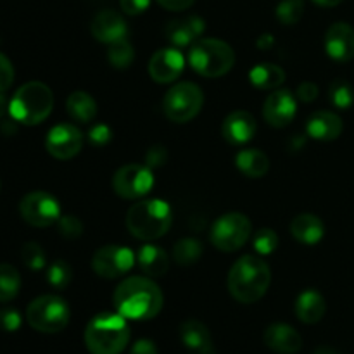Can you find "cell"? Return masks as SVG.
<instances>
[{
  "mask_svg": "<svg viewBox=\"0 0 354 354\" xmlns=\"http://www.w3.org/2000/svg\"><path fill=\"white\" fill-rule=\"evenodd\" d=\"M165 297L161 289L144 277H130L118 286L114 306L118 313L130 320H151L162 310Z\"/></svg>",
  "mask_w": 354,
  "mask_h": 354,
  "instance_id": "obj_1",
  "label": "cell"
},
{
  "mask_svg": "<svg viewBox=\"0 0 354 354\" xmlns=\"http://www.w3.org/2000/svg\"><path fill=\"white\" fill-rule=\"evenodd\" d=\"M272 282L270 266L256 256L237 259L228 275V290L239 303L251 304L261 299Z\"/></svg>",
  "mask_w": 354,
  "mask_h": 354,
  "instance_id": "obj_2",
  "label": "cell"
},
{
  "mask_svg": "<svg viewBox=\"0 0 354 354\" xmlns=\"http://www.w3.org/2000/svg\"><path fill=\"white\" fill-rule=\"evenodd\" d=\"M130 342V327L123 315L100 313L90 320L85 344L90 354H120Z\"/></svg>",
  "mask_w": 354,
  "mask_h": 354,
  "instance_id": "obj_3",
  "label": "cell"
},
{
  "mask_svg": "<svg viewBox=\"0 0 354 354\" xmlns=\"http://www.w3.org/2000/svg\"><path fill=\"white\" fill-rule=\"evenodd\" d=\"M173 213L168 203L159 199L140 201L130 207L127 214V227L133 237L140 241H156L169 230Z\"/></svg>",
  "mask_w": 354,
  "mask_h": 354,
  "instance_id": "obj_4",
  "label": "cell"
},
{
  "mask_svg": "<svg viewBox=\"0 0 354 354\" xmlns=\"http://www.w3.org/2000/svg\"><path fill=\"white\" fill-rule=\"evenodd\" d=\"M54 107V95L52 90L41 82L24 83L9 102V113L17 123L33 124L41 123L48 118Z\"/></svg>",
  "mask_w": 354,
  "mask_h": 354,
  "instance_id": "obj_5",
  "label": "cell"
},
{
  "mask_svg": "<svg viewBox=\"0 0 354 354\" xmlns=\"http://www.w3.org/2000/svg\"><path fill=\"white\" fill-rule=\"evenodd\" d=\"M189 62L194 71L206 78L223 76L234 68L235 54L232 47L216 38H199L192 44L189 52Z\"/></svg>",
  "mask_w": 354,
  "mask_h": 354,
  "instance_id": "obj_6",
  "label": "cell"
},
{
  "mask_svg": "<svg viewBox=\"0 0 354 354\" xmlns=\"http://www.w3.org/2000/svg\"><path fill=\"white\" fill-rule=\"evenodd\" d=\"M26 320L35 330L55 334L68 327L69 306L57 296H40L28 306Z\"/></svg>",
  "mask_w": 354,
  "mask_h": 354,
  "instance_id": "obj_7",
  "label": "cell"
},
{
  "mask_svg": "<svg viewBox=\"0 0 354 354\" xmlns=\"http://www.w3.org/2000/svg\"><path fill=\"white\" fill-rule=\"evenodd\" d=\"M203 104V90L196 83L182 82L168 90L162 100V109L173 123H187L201 113Z\"/></svg>",
  "mask_w": 354,
  "mask_h": 354,
  "instance_id": "obj_8",
  "label": "cell"
},
{
  "mask_svg": "<svg viewBox=\"0 0 354 354\" xmlns=\"http://www.w3.org/2000/svg\"><path fill=\"white\" fill-rule=\"evenodd\" d=\"M251 221L241 213L223 214L214 221L211 228V242L216 249L223 252L239 251L251 237Z\"/></svg>",
  "mask_w": 354,
  "mask_h": 354,
  "instance_id": "obj_9",
  "label": "cell"
},
{
  "mask_svg": "<svg viewBox=\"0 0 354 354\" xmlns=\"http://www.w3.org/2000/svg\"><path fill=\"white\" fill-rule=\"evenodd\" d=\"M19 213L31 227L45 228L57 223L61 218V206L54 196L37 190L23 197L19 204Z\"/></svg>",
  "mask_w": 354,
  "mask_h": 354,
  "instance_id": "obj_10",
  "label": "cell"
},
{
  "mask_svg": "<svg viewBox=\"0 0 354 354\" xmlns=\"http://www.w3.org/2000/svg\"><path fill=\"white\" fill-rule=\"evenodd\" d=\"M154 185V176L149 166L131 165L121 166L113 178L114 192L123 199H138L144 197Z\"/></svg>",
  "mask_w": 354,
  "mask_h": 354,
  "instance_id": "obj_11",
  "label": "cell"
},
{
  "mask_svg": "<svg viewBox=\"0 0 354 354\" xmlns=\"http://www.w3.org/2000/svg\"><path fill=\"white\" fill-rule=\"evenodd\" d=\"M135 265V254L123 245L109 244L93 254L92 268L102 279H118L130 272Z\"/></svg>",
  "mask_w": 354,
  "mask_h": 354,
  "instance_id": "obj_12",
  "label": "cell"
},
{
  "mask_svg": "<svg viewBox=\"0 0 354 354\" xmlns=\"http://www.w3.org/2000/svg\"><path fill=\"white\" fill-rule=\"evenodd\" d=\"M83 137L82 131L73 124H57L52 128L45 140V147H47L48 154L55 159H71L82 151Z\"/></svg>",
  "mask_w": 354,
  "mask_h": 354,
  "instance_id": "obj_13",
  "label": "cell"
},
{
  "mask_svg": "<svg viewBox=\"0 0 354 354\" xmlns=\"http://www.w3.org/2000/svg\"><path fill=\"white\" fill-rule=\"evenodd\" d=\"M185 59L176 48H161L149 61V75L156 83H171L183 73Z\"/></svg>",
  "mask_w": 354,
  "mask_h": 354,
  "instance_id": "obj_14",
  "label": "cell"
},
{
  "mask_svg": "<svg viewBox=\"0 0 354 354\" xmlns=\"http://www.w3.org/2000/svg\"><path fill=\"white\" fill-rule=\"evenodd\" d=\"M297 111L294 93L289 90H277L266 99L263 107V116L270 127L283 128L294 120Z\"/></svg>",
  "mask_w": 354,
  "mask_h": 354,
  "instance_id": "obj_15",
  "label": "cell"
},
{
  "mask_svg": "<svg viewBox=\"0 0 354 354\" xmlns=\"http://www.w3.org/2000/svg\"><path fill=\"white\" fill-rule=\"evenodd\" d=\"M92 35L95 40L102 44L113 45L121 40H127L128 26L120 12L113 9H104L93 17L92 21Z\"/></svg>",
  "mask_w": 354,
  "mask_h": 354,
  "instance_id": "obj_16",
  "label": "cell"
},
{
  "mask_svg": "<svg viewBox=\"0 0 354 354\" xmlns=\"http://www.w3.org/2000/svg\"><path fill=\"white\" fill-rule=\"evenodd\" d=\"M325 50L334 61H351L354 57V28L351 24H332L327 33H325Z\"/></svg>",
  "mask_w": 354,
  "mask_h": 354,
  "instance_id": "obj_17",
  "label": "cell"
},
{
  "mask_svg": "<svg viewBox=\"0 0 354 354\" xmlns=\"http://www.w3.org/2000/svg\"><path fill=\"white\" fill-rule=\"evenodd\" d=\"M223 138L232 145H244L254 137L256 120L248 111H234L228 114L221 127Z\"/></svg>",
  "mask_w": 354,
  "mask_h": 354,
  "instance_id": "obj_18",
  "label": "cell"
},
{
  "mask_svg": "<svg viewBox=\"0 0 354 354\" xmlns=\"http://www.w3.org/2000/svg\"><path fill=\"white\" fill-rule=\"evenodd\" d=\"M265 344L279 354H296L303 348V337L294 327L286 324H273L265 330Z\"/></svg>",
  "mask_w": 354,
  "mask_h": 354,
  "instance_id": "obj_19",
  "label": "cell"
},
{
  "mask_svg": "<svg viewBox=\"0 0 354 354\" xmlns=\"http://www.w3.org/2000/svg\"><path fill=\"white\" fill-rule=\"evenodd\" d=\"M206 23L199 16H189L183 19H175L166 26V38L171 41L175 47H187L194 41L199 40L203 35Z\"/></svg>",
  "mask_w": 354,
  "mask_h": 354,
  "instance_id": "obj_20",
  "label": "cell"
},
{
  "mask_svg": "<svg viewBox=\"0 0 354 354\" xmlns=\"http://www.w3.org/2000/svg\"><path fill=\"white\" fill-rule=\"evenodd\" d=\"M342 128H344V124L337 114L330 113V111H318L308 118L306 133L317 140L330 142L339 138V135L342 133Z\"/></svg>",
  "mask_w": 354,
  "mask_h": 354,
  "instance_id": "obj_21",
  "label": "cell"
},
{
  "mask_svg": "<svg viewBox=\"0 0 354 354\" xmlns=\"http://www.w3.org/2000/svg\"><path fill=\"white\" fill-rule=\"evenodd\" d=\"M180 339L189 349L196 354H214L213 337L209 334V328L197 320L183 322L180 327Z\"/></svg>",
  "mask_w": 354,
  "mask_h": 354,
  "instance_id": "obj_22",
  "label": "cell"
},
{
  "mask_svg": "<svg viewBox=\"0 0 354 354\" xmlns=\"http://www.w3.org/2000/svg\"><path fill=\"white\" fill-rule=\"evenodd\" d=\"M290 234L294 235L297 242L304 245H315L324 239L325 227L322 220L315 214L304 213L297 214L290 223Z\"/></svg>",
  "mask_w": 354,
  "mask_h": 354,
  "instance_id": "obj_23",
  "label": "cell"
},
{
  "mask_svg": "<svg viewBox=\"0 0 354 354\" xmlns=\"http://www.w3.org/2000/svg\"><path fill=\"white\" fill-rule=\"evenodd\" d=\"M325 311H327V303H325L324 296L317 290H304L297 297L296 315L303 324H318L324 318Z\"/></svg>",
  "mask_w": 354,
  "mask_h": 354,
  "instance_id": "obj_24",
  "label": "cell"
},
{
  "mask_svg": "<svg viewBox=\"0 0 354 354\" xmlns=\"http://www.w3.org/2000/svg\"><path fill=\"white\" fill-rule=\"evenodd\" d=\"M137 263L138 268L149 277H162L169 268V259L165 249L152 244L140 248L137 254Z\"/></svg>",
  "mask_w": 354,
  "mask_h": 354,
  "instance_id": "obj_25",
  "label": "cell"
},
{
  "mask_svg": "<svg viewBox=\"0 0 354 354\" xmlns=\"http://www.w3.org/2000/svg\"><path fill=\"white\" fill-rule=\"evenodd\" d=\"M235 165L249 178H261L268 173L270 159L258 149H244L235 158Z\"/></svg>",
  "mask_w": 354,
  "mask_h": 354,
  "instance_id": "obj_26",
  "label": "cell"
},
{
  "mask_svg": "<svg viewBox=\"0 0 354 354\" xmlns=\"http://www.w3.org/2000/svg\"><path fill=\"white\" fill-rule=\"evenodd\" d=\"M249 80L259 90H273L286 82V71L280 66L263 62L256 64L249 73Z\"/></svg>",
  "mask_w": 354,
  "mask_h": 354,
  "instance_id": "obj_27",
  "label": "cell"
},
{
  "mask_svg": "<svg viewBox=\"0 0 354 354\" xmlns=\"http://www.w3.org/2000/svg\"><path fill=\"white\" fill-rule=\"evenodd\" d=\"M66 109L78 123H90L97 116L95 99L86 92H73L66 100Z\"/></svg>",
  "mask_w": 354,
  "mask_h": 354,
  "instance_id": "obj_28",
  "label": "cell"
},
{
  "mask_svg": "<svg viewBox=\"0 0 354 354\" xmlns=\"http://www.w3.org/2000/svg\"><path fill=\"white\" fill-rule=\"evenodd\" d=\"M21 277L12 265H0V303L12 301L19 294Z\"/></svg>",
  "mask_w": 354,
  "mask_h": 354,
  "instance_id": "obj_29",
  "label": "cell"
},
{
  "mask_svg": "<svg viewBox=\"0 0 354 354\" xmlns=\"http://www.w3.org/2000/svg\"><path fill=\"white\" fill-rule=\"evenodd\" d=\"M201 256H203V245L197 239H182L173 248V259L182 266L194 265L199 261Z\"/></svg>",
  "mask_w": 354,
  "mask_h": 354,
  "instance_id": "obj_30",
  "label": "cell"
},
{
  "mask_svg": "<svg viewBox=\"0 0 354 354\" xmlns=\"http://www.w3.org/2000/svg\"><path fill=\"white\" fill-rule=\"evenodd\" d=\"M107 59L116 69L130 68L135 59V50L130 41H128V38L111 45L109 52H107Z\"/></svg>",
  "mask_w": 354,
  "mask_h": 354,
  "instance_id": "obj_31",
  "label": "cell"
},
{
  "mask_svg": "<svg viewBox=\"0 0 354 354\" xmlns=\"http://www.w3.org/2000/svg\"><path fill=\"white\" fill-rule=\"evenodd\" d=\"M328 99L339 109H349L354 104V88L346 80H335L328 88Z\"/></svg>",
  "mask_w": 354,
  "mask_h": 354,
  "instance_id": "obj_32",
  "label": "cell"
},
{
  "mask_svg": "<svg viewBox=\"0 0 354 354\" xmlns=\"http://www.w3.org/2000/svg\"><path fill=\"white\" fill-rule=\"evenodd\" d=\"M73 280V270L71 266L66 261H54L47 270V282L50 283V287L54 289L62 290L71 283Z\"/></svg>",
  "mask_w": 354,
  "mask_h": 354,
  "instance_id": "obj_33",
  "label": "cell"
},
{
  "mask_svg": "<svg viewBox=\"0 0 354 354\" xmlns=\"http://www.w3.org/2000/svg\"><path fill=\"white\" fill-rule=\"evenodd\" d=\"M304 14V0H282L277 6V17L282 24H296Z\"/></svg>",
  "mask_w": 354,
  "mask_h": 354,
  "instance_id": "obj_34",
  "label": "cell"
},
{
  "mask_svg": "<svg viewBox=\"0 0 354 354\" xmlns=\"http://www.w3.org/2000/svg\"><path fill=\"white\" fill-rule=\"evenodd\" d=\"M21 258H23V263L30 270H41L45 266V252L41 249L40 244L37 242H28V244L23 245L21 249Z\"/></svg>",
  "mask_w": 354,
  "mask_h": 354,
  "instance_id": "obj_35",
  "label": "cell"
},
{
  "mask_svg": "<svg viewBox=\"0 0 354 354\" xmlns=\"http://www.w3.org/2000/svg\"><path fill=\"white\" fill-rule=\"evenodd\" d=\"M279 248V237L273 230L270 228H261V230L256 232L254 235V249L256 252H259L261 256L272 254L275 249Z\"/></svg>",
  "mask_w": 354,
  "mask_h": 354,
  "instance_id": "obj_36",
  "label": "cell"
},
{
  "mask_svg": "<svg viewBox=\"0 0 354 354\" xmlns=\"http://www.w3.org/2000/svg\"><path fill=\"white\" fill-rule=\"evenodd\" d=\"M59 232H61L62 237L66 239H78L82 237L83 234V223L73 214H66V216H61L57 221Z\"/></svg>",
  "mask_w": 354,
  "mask_h": 354,
  "instance_id": "obj_37",
  "label": "cell"
},
{
  "mask_svg": "<svg viewBox=\"0 0 354 354\" xmlns=\"http://www.w3.org/2000/svg\"><path fill=\"white\" fill-rule=\"evenodd\" d=\"M88 138L90 144L95 145V147H106L113 138V131L107 124H95V127L90 128Z\"/></svg>",
  "mask_w": 354,
  "mask_h": 354,
  "instance_id": "obj_38",
  "label": "cell"
},
{
  "mask_svg": "<svg viewBox=\"0 0 354 354\" xmlns=\"http://www.w3.org/2000/svg\"><path fill=\"white\" fill-rule=\"evenodd\" d=\"M21 327V315L14 308H6L0 311V328L6 332H16Z\"/></svg>",
  "mask_w": 354,
  "mask_h": 354,
  "instance_id": "obj_39",
  "label": "cell"
},
{
  "mask_svg": "<svg viewBox=\"0 0 354 354\" xmlns=\"http://www.w3.org/2000/svg\"><path fill=\"white\" fill-rule=\"evenodd\" d=\"M14 82V68L9 59L0 54V92H6Z\"/></svg>",
  "mask_w": 354,
  "mask_h": 354,
  "instance_id": "obj_40",
  "label": "cell"
},
{
  "mask_svg": "<svg viewBox=\"0 0 354 354\" xmlns=\"http://www.w3.org/2000/svg\"><path fill=\"white\" fill-rule=\"evenodd\" d=\"M151 0H120V6L128 16H138L149 7Z\"/></svg>",
  "mask_w": 354,
  "mask_h": 354,
  "instance_id": "obj_41",
  "label": "cell"
},
{
  "mask_svg": "<svg viewBox=\"0 0 354 354\" xmlns=\"http://www.w3.org/2000/svg\"><path fill=\"white\" fill-rule=\"evenodd\" d=\"M166 158H168V152H166V149L161 147V145H158V147L149 149L147 156H145V162H147L149 168H156V166L165 165Z\"/></svg>",
  "mask_w": 354,
  "mask_h": 354,
  "instance_id": "obj_42",
  "label": "cell"
},
{
  "mask_svg": "<svg viewBox=\"0 0 354 354\" xmlns=\"http://www.w3.org/2000/svg\"><path fill=\"white\" fill-rule=\"evenodd\" d=\"M297 97L303 102H313L318 97V86L311 82H304L297 86Z\"/></svg>",
  "mask_w": 354,
  "mask_h": 354,
  "instance_id": "obj_43",
  "label": "cell"
},
{
  "mask_svg": "<svg viewBox=\"0 0 354 354\" xmlns=\"http://www.w3.org/2000/svg\"><path fill=\"white\" fill-rule=\"evenodd\" d=\"M130 354H158V349H156V344L149 339H140L133 344Z\"/></svg>",
  "mask_w": 354,
  "mask_h": 354,
  "instance_id": "obj_44",
  "label": "cell"
},
{
  "mask_svg": "<svg viewBox=\"0 0 354 354\" xmlns=\"http://www.w3.org/2000/svg\"><path fill=\"white\" fill-rule=\"evenodd\" d=\"M196 0H158V3L161 7L168 10H185L189 9Z\"/></svg>",
  "mask_w": 354,
  "mask_h": 354,
  "instance_id": "obj_45",
  "label": "cell"
},
{
  "mask_svg": "<svg viewBox=\"0 0 354 354\" xmlns=\"http://www.w3.org/2000/svg\"><path fill=\"white\" fill-rule=\"evenodd\" d=\"M7 111H9V100L3 95V92H0V118H2Z\"/></svg>",
  "mask_w": 354,
  "mask_h": 354,
  "instance_id": "obj_46",
  "label": "cell"
},
{
  "mask_svg": "<svg viewBox=\"0 0 354 354\" xmlns=\"http://www.w3.org/2000/svg\"><path fill=\"white\" fill-rule=\"evenodd\" d=\"M270 45H273V38L270 37V35H263V37H259V40H258V47L268 48Z\"/></svg>",
  "mask_w": 354,
  "mask_h": 354,
  "instance_id": "obj_47",
  "label": "cell"
},
{
  "mask_svg": "<svg viewBox=\"0 0 354 354\" xmlns=\"http://www.w3.org/2000/svg\"><path fill=\"white\" fill-rule=\"evenodd\" d=\"M315 3H318L320 7H335L342 2V0H313Z\"/></svg>",
  "mask_w": 354,
  "mask_h": 354,
  "instance_id": "obj_48",
  "label": "cell"
},
{
  "mask_svg": "<svg viewBox=\"0 0 354 354\" xmlns=\"http://www.w3.org/2000/svg\"><path fill=\"white\" fill-rule=\"evenodd\" d=\"M315 354H339V353L332 348H320L315 351Z\"/></svg>",
  "mask_w": 354,
  "mask_h": 354,
  "instance_id": "obj_49",
  "label": "cell"
}]
</instances>
